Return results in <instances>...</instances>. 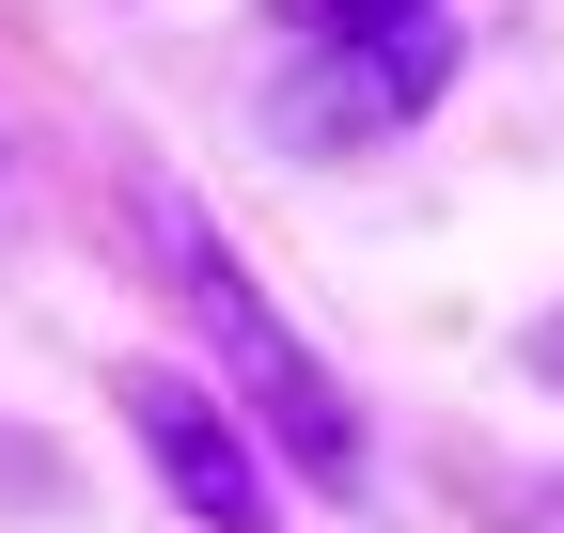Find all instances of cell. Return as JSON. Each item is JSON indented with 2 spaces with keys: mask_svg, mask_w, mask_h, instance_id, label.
I'll return each mask as SVG.
<instances>
[{
  "mask_svg": "<svg viewBox=\"0 0 564 533\" xmlns=\"http://www.w3.org/2000/svg\"><path fill=\"white\" fill-rule=\"evenodd\" d=\"M408 17H455V0H282L299 47H345V32H408Z\"/></svg>",
  "mask_w": 564,
  "mask_h": 533,
  "instance_id": "obj_4",
  "label": "cell"
},
{
  "mask_svg": "<svg viewBox=\"0 0 564 533\" xmlns=\"http://www.w3.org/2000/svg\"><path fill=\"white\" fill-rule=\"evenodd\" d=\"M518 361H533V377L564 392V314H533V346H518Z\"/></svg>",
  "mask_w": 564,
  "mask_h": 533,
  "instance_id": "obj_5",
  "label": "cell"
},
{
  "mask_svg": "<svg viewBox=\"0 0 564 533\" xmlns=\"http://www.w3.org/2000/svg\"><path fill=\"white\" fill-rule=\"evenodd\" d=\"M126 439L158 455L173 518H204V533H282V455L220 409V377H188V361H126Z\"/></svg>",
  "mask_w": 564,
  "mask_h": 533,
  "instance_id": "obj_3",
  "label": "cell"
},
{
  "mask_svg": "<svg viewBox=\"0 0 564 533\" xmlns=\"http://www.w3.org/2000/svg\"><path fill=\"white\" fill-rule=\"evenodd\" d=\"M126 236H141V283H158V298L188 314V346L220 361V409H236L299 487H361V409H345V377L314 361V329L251 283V251L220 236V205H204L188 173L141 157V173H126Z\"/></svg>",
  "mask_w": 564,
  "mask_h": 533,
  "instance_id": "obj_1",
  "label": "cell"
},
{
  "mask_svg": "<svg viewBox=\"0 0 564 533\" xmlns=\"http://www.w3.org/2000/svg\"><path fill=\"white\" fill-rule=\"evenodd\" d=\"M455 79V17H408V32H345V47H299L267 79V142L282 157H361Z\"/></svg>",
  "mask_w": 564,
  "mask_h": 533,
  "instance_id": "obj_2",
  "label": "cell"
}]
</instances>
